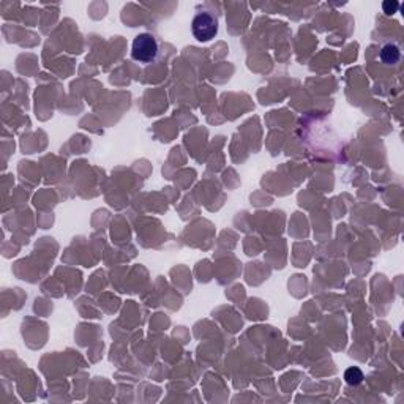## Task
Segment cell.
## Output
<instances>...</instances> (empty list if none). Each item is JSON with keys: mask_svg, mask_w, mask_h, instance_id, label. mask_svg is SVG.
I'll return each mask as SVG.
<instances>
[{"mask_svg": "<svg viewBox=\"0 0 404 404\" xmlns=\"http://www.w3.org/2000/svg\"><path fill=\"white\" fill-rule=\"evenodd\" d=\"M191 32L198 41H210L218 33V21L208 13H198L191 23Z\"/></svg>", "mask_w": 404, "mask_h": 404, "instance_id": "cell-2", "label": "cell"}, {"mask_svg": "<svg viewBox=\"0 0 404 404\" xmlns=\"http://www.w3.org/2000/svg\"><path fill=\"white\" fill-rule=\"evenodd\" d=\"M158 41L150 33H141L133 40L131 57L139 63H150L158 55Z\"/></svg>", "mask_w": 404, "mask_h": 404, "instance_id": "cell-1", "label": "cell"}, {"mask_svg": "<svg viewBox=\"0 0 404 404\" xmlns=\"http://www.w3.org/2000/svg\"><path fill=\"white\" fill-rule=\"evenodd\" d=\"M344 379L351 386H358L360 382L363 380V374H361V371L358 368H349L344 374Z\"/></svg>", "mask_w": 404, "mask_h": 404, "instance_id": "cell-4", "label": "cell"}, {"mask_svg": "<svg viewBox=\"0 0 404 404\" xmlns=\"http://www.w3.org/2000/svg\"><path fill=\"white\" fill-rule=\"evenodd\" d=\"M399 57H401V52H399V48L396 45H386L380 51V60L384 63H389V65L396 63L399 60Z\"/></svg>", "mask_w": 404, "mask_h": 404, "instance_id": "cell-3", "label": "cell"}, {"mask_svg": "<svg viewBox=\"0 0 404 404\" xmlns=\"http://www.w3.org/2000/svg\"><path fill=\"white\" fill-rule=\"evenodd\" d=\"M382 8H384V11L386 13H389V14H393V13H396L398 11V8H399V4H396V2H386L384 5H382Z\"/></svg>", "mask_w": 404, "mask_h": 404, "instance_id": "cell-5", "label": "cell"}]
</instances>
